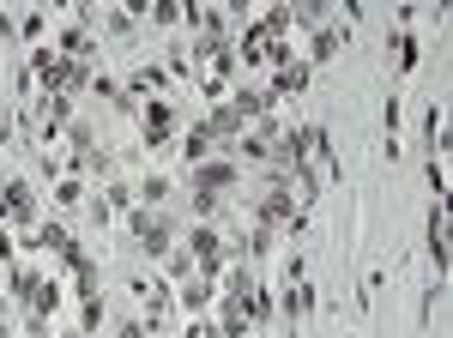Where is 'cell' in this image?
I'll return each instance as SVG.
<instances>
[{
  "label": "cell",
  "mask_w": 453,
  "mask_h": 338,
  "mask_svg": "<svg viewBox=\"0 0 453 338\" xmlns=\"http://www.w3.org/2000/svg\"><path fill=\"white\" fill-rule=\"evenodd\" d=\"M12 284V296H25V308H31V338H49V314L61 308V284L55 278H42V272H12L6 278Z\"/></svg>",
  "instance_id": "cell-1"
},
{
  "label": "cell",
  "mask_w": 453,
  "mask_h": 338,
  "mask_svg": "<svg viewBox=\"0 0 453 338\" xmlns=\"http://www.w3.org/2000/svg\"><path fill=\"white\" fill-rule=\"evenodd\" d=\"M254 224H260V230H273V236H279V230H290V236L303 230V205L290 200V181H284V175L260 194V200H254Z\"/></svg>",
  "instance_id": "cell-2"
},
{
  "label": "cell",
  "mask_w": 453,
  "mask_h": 338,
  "mask_svg": "<svg viewBox=\"0 0 453 338\" xmlns=\"http://www.w3.org/2000/svg\"><path fill=\"white\" fill-rule=\"evenodd\" d=\"M127 218H134V236H140L145 260H157V254H170V236H175V224L164 218V211H151V205H134Z\"/></svg>",
  "instance_id": "cell-3"
},
{
  "label": "cell",
  "mask_w": 453,
  "mask_h": 338,
  "mask_svg": "<svg viewBox=\"0 0 453 338\" xmlns=\"http://www.w3.org/2000/svg\"><path fill=\"white\" fill-rule=\"evenodd\" d=\"M181 254L194 260V272H200V278H218V272H224V254H230V248H224V236H218L211 224H200V230L188 236V248H181Z\"/></svg>",
  "instance_id": "cell-4"
},
{
  "label": "cell",
  "mask_w": 453,
  "mask_h": 338,
  "mask_svg": "<svg viewBox=\"0 0 453 338\" xmlns=\"http://www.w3.org/2000/svg\"><path fill=\"white\" fill-rule=\"evenodd\" d=\"M188 181H194V194H230L242 181V164L236 157H206V164L188 169Z\"/></svg>",
  "instance_id": "cell-5"
},
{
  "label": "cell",
  "mask_w": 453,
  "mask_h": 338,
  "mask_svg": "<svg viewBox=\"0 0 453 338\" xmlns=\"http://www.w3.org/2000/svg\"><path fill=\"white\" fill-rule=\"evenodd\" d=\"M31 218H36V188L19 181V175H6L0 181V224H31Z\"/></svg>",
  "instance_id": "cell-6"
},
{
  "label": "cell",
  "mask_w": 453,
  "mask_h": 338,
  "mask_svg": "<svg viewBox=\"0 0 453 338\" xmlns=\"http://www.w3.org/2000/svg\"><path fill=\"white\" fill-rule=\"evenodd\" d=\"M309 85V61L303 55H284V61H273V85H266V97L279 103V97H296Z\"/></svg>",
  "instance_id": "cell-7"
},
{
  "label": "cell",
  "mask_w": 453,
  "mask_h": 338,
  "mask_svg": "<svg viewBox=\"0 0 453 338\" xmlns=\"http://www.w3.org/2000/svg\"><path fill=\"white\" fill-rule=\"evenodd\" d=\"M423 61V49H418V36H411V6H399V31H393V67L399 73H418Z\"/></svg>",
  "instance_id": "cell-8"
},
{
  "label": "cell",
  "mask_w": 453,
  "mask_h": 338,
  "mask_svg": "<svg viewBox=\"0 0 453 338\" xmlns=\"http://www.w3.org/2000/svg\"><path fill=\"white\" fill-rule=\"evenodd\" d=\"M314 314V290H309V278L303 284H284V320H290V338L303 333V320Z\"/></svg>",
  "instance_id": "cell-9"
},
{
  "label": "cell",
  "mask_w": 453,
  "mask_h": 338,
  "mask_svg": "<svg viewBox=\"0 0 453 338\" xmlns=\"http://www.w3.org/2000/svg\"><path fill=\"white\" fill-rule=\"evenodd\" d=\"M170 127H175V103L151 97V103H145V151H151V145H164Z\"/></svg>",
  "instance_id": "cell-10"
},
{
  "label": "cell",
  "mask_w": 453,
  "mask_h": 338,
  "mask_svg": "<svg viewBox=\"0 0 453 338\" xmlns=\"http://www.w3.org/2000/svg\"><path fill=\"white\" fill-rule=\"evenodd\" d=\"M339 49H345V25H333V19H326V25H314V49L309 55H303V61H333V55H339Z\"/></svg>",
  "instance_id": "cell-11"
},
{
  "label": "cell",
  "mask_w": 453,
  "mask_h": 338,
  "mask_svg": "<svg viewBox=\"0 0 453 338\" xmlns=\"http://www.w3.org/2000/svg\"><path fill=\"white\" fill-rule=\"evenodd\" d=\"M211 145H218V139H211V127H206V121H194V127H188V139H181V157H188V169L206 164Z\"/></svg>",
  "instance_id": "cell-12"
},
{
  "label": "cell",
  "mask_w": 453,
  "mask_h": 338,
  "mask_svg": "<svg viewBox=\"0 0 453 338\" xmlns=\"http://www.w3.org/2000/svg\"><path fill=\"white\" fill-rule=\"evenodd\" d=\"M134 290H140V303H145V314H151V320H157V308L170 303V278H134Z\"/></svg>",
  "instance_id": "cell-13"
},
{
  "label": "cell",
  "mask_w": 453,
  "mask_h": 338,
  "mask_svg": "<svg viewBox=\"0 0 453 338\" xmlns=\"http://www.w3.org/2000/svg\"><path fill=\"white\" fill-rule=\"evenodd\" d=\"M181 308H188V314L211 308V278H200V272H194V278H181Z\"/></svg>",
  "instance_id": "cell-14"
},
{
  "label": "cell",
  "mask_w": 453,
  "mask_h": 338,
  "mask_svg": "<svg viewBox=\"0 0 453 338\" xmlns=\"http://www.w3.org/2000/svg\"><path fill=\"white\" fill-rule=\"evenodd\" d=\"M31 248H36V254H67L73 236L61 230V224H42V230H31Z\"/></svg>",
  "instance_id": "cell-15"
},
{
  "label": "cell",
  "mask_w": 453,
  "mask_h": 338,
  "mask_svg": "<svg viewBox=\"0 0 453 338\" xmlns=\"http://www.w3.org/2000/svg\"><path fill=\"white\" fill-rule=\"evenodd\" d=\"M164 194H170V175H145L140 188H134V200H140V205H157Z\"/></svg>",
  "instance_id": "cell-16"
},
{
  "label": "cell",
  "mask_w": 453,
  "mask_h": 338,
  "mask_svg": "<svg viewBox=\"0 0 453 338\" xmlns=\"http://www.w3.org/2000/svg\"><path fill=\"white\" fill-rule=\"evenodd\" d=\"M145 19L170 31V25H181V0H151V12H145Z\"/></svg>",
  "instance_id": "cell-17"
},
{
  "label": "cell",
  "mask_w": 453,
  "mask_h": 338,
  "mask_svg": "<svg viewBox=\"0 0 453 338\" xmlns=\"http://www.w3.org/2000/svg\"><path fill=\"white\" fill-rule=\"evenodd\" d=\"M85 200V181H79V175H61V181H55V205H79Z\"/></svg>",
  "instance_id": "cell-18"
},
{
  "label": "cell",
  "mask_w": 453,
  "mask_h": 338,
  "mask_svg": "<svg viewBox=\"0 0 453 338\" xmlns=\"http://www.w3.org/2000/svg\"><path fill=\"white\" fill-rule=\"evenodd\" d=\"M151 326H157L151 314H145V320H121V326H115V338H145V333H151Z\"/></svg>",
  "instance_id": "cell-19"
},
{
  "label": "cell",
  "mask_w": 453,
  "mask_h": 338,
  "mask_svg": "<svg viewBox=\"0 0 453 338\" xmlns=\"http://www.w3.org/2000/svg\"><path fill=\"white\" fill-rule=\"evenodd\" d=\"M42 25H49V12H25V25H19V31H25V36H42Z\"/></svg>",
  "instance_id": "cell-20"
},
{
  "label": "cell",
  "mask_w": 453,
  "mask_h": 338,
  "mask_svg": "<svg viewBox=\"0 0 453 338\" xmlns=\"http://www.w3.org/2000/svg\"><path fill=\"white\" fill-rule=\"evenodd\" d=\"M6 139H12V121H6V109H0V145H6Z\"/></svg>",
  "instance_id": "cell-21"
},
{
  "label": "cell",
  "mask_w": 453,
  "mask_h": 338,
  "mask_svg": "<svg viewBox=\"0 0 453 338\" xmlns=\"http://www.w3.org/2000/svg\"><path fill=\"white\" fill-rule=\"evenodd\" d=\"M0 36H12V19H6V12H0Z\"/></svg>",
  "instance_id": "cell-22"
},
{
  "label": "cell",
  "mask_w": 453,
  "mask_h": 338,
  "mask_svg": "<svg viewBox=\"0 0 453 338\" xmlns=\"http://www.w3.org/2000/svg\"><path fill=\"white\" fill-rule=\"evenodd\" d=\"M61 338H85V333H61Z\"/></svg>",
  "instance_id": "cell-23"
}]
</instances>
